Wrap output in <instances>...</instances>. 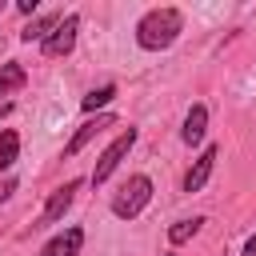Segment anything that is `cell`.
<instances>
[{
    "label": "cell",
    "mask_w": 256,
    "mask_h": 256,
    "mask_svg": "<svg viewBox=\"0 0 256 256\" xmlns=\"http://www.w3.org/2000/svg\"><path fill=\"white\" fill-rule=\"evenodd\" d=\"M180 32H184L180 8H152V12H144L140 24H136V44H140L144 52H164V48L176 44Z\"/></svg>",
    "instance_id": "cell-1"
},
{
    "label": "cell",
    "mask_w": 256,
    "mask_h": 256,
    "mask_svg": "<svg viewBox=\"0 0 256 256\" xmlns=\"http://www.w3.org/2000/svg\"><path fill=\"white\" fill-rule=\"evenodd\" d=\"M148 200H152V180H148V176H128V184L112 196V216L136 220V216L148 208Z\"/></svg>",
    "instance_id": "cell-2"
},
{
    "label": "cell",
    "mask_w": 256,
    "mask_h": 256,
    "mask_svg": "<svg viewBox=\"0 0 256 256\" xmlns=\"http://www.w3.org/2000/svg\"><path fill=\"white\" fill-rule=\"evenodd\" d=\"M76 32H80V16L76 12H68V16H60V24L40 40V52L48 56V60H60V56H68L72 48H76Z\"/></svg>",
    "instance_id": "cell-3"
},
{
    "label": "cell",
    "mask_w": 256,
    "mask_h": 256,
    "mask_svg": "<svg viewBox=\"0 0 256 256\" xmlns=\"http://www.w3.org/2000/svg\"><path fill=\"white\" fill-rule=\"evenodd\" d=\"M132 144H136V128H124V132H120V136L100 152V160H96V168H92V184H104V180L120 168V160L128 156V148H132Z\"/></svg>",
    "instance_id": "cell-4"
},
{
    "label": "cell",
    "mask_w": 256,
    "mask_h": 256,
    "mask_svg": "<svg viewBox=\"0 0 256 256\" xmlns=\"http://www.w3.org/2000/svg\"><path fill=\"white\" fill-rule=\"evenodd\" d=\"M76 192H80V180H64V184H60V188L48 196V204H44V212H40V228H48V224H60V216L72 208Z\"/></svg>",
    "instance_id": "cell-5"
},
{
    "label": "cell",
    "mask_w": 256,
    "mask_h": 256,
    "mask_svg": "<svg viewBox=\"0 0 256 256\" xmlns=\"http://www.w3.org/2000/svg\"><path fill=\"white\" fill-rule=\"evenodd\" d=\"M104 128H116V116H112V112H96V116H88V120H84V124L76 128V136L68 140L64 156H76V152H80L84 144H92V140H96V136H100Z\"/></svg>",
    "instance_id": "cell-6"
},
{
    "label": "cell",
    "mask_w": 256,
    "mask_h": 256,
    "mask_svg": "<svg viewBox=\"0 0 256 256\" xmlns=\"http://www.w3.org/2000/svg\"><path fill=\"white\" fill-rule=\"evenodd\" d=\"M216 156H220L216 144H208V148L196 156V164H192L188 176H184V192H200V188L208 184V176H212V168H216Z\"/></svg>",
    "instance_id": "cell-7"
},
{
    "label": "cell",
    "mask_w": 256,
    "mask_h": 256,
    "mask_svg": "<svg viewBox=\"0 0 256 256\" xmlns=\"http://www.w3.org/2000/svg\"><path fill=\"white\" fill-rule=\"evenodd\" d=\"M80 244H84V228H64L40 248V256H80Z\"/></svg>",
    "instance_id": "cell-8"
},
{
    "label": "cell",
    "mask_w": 256,
    "mask_h": 256,
    "mask_svg": "<svg viewBox=\"0 0 256 256\" xmlns=\"http://www.w3.org/2000/svg\"><path fill=\"white\" fill-rule=\"evenodd\" d=\"M204 132H208V108H204V104H192V108H188V116H184L180 140H184V144H200V140H204Z\"/></svg>",
    "instance_id": "cell-9"
},
{
    "label": "cell",
    "mask_w": 256,
    "mask_h": 256,
    "mask_svg": "<svg viewBox=\"0 0 256 256\" xmlns=\"http://www.w3.org/2000/svg\"><path fill=\"white\" fill-rule=\"evenodd\" d=\"M60 24V12H48V16H36V20H28L24 24V32H20V40L24 44H32V40H44L52 28Z\"/></svg>",
    "instance_id": "cell-10"
},
{
    "label": "cell",
    "mask_w": 256,
    "mask_h": 256,
    "mask_svg": "<svg viewBox=\"0 0 256 256\" xmlns=\"http://www.w3.org/2000/svg\"><path fill=\"white\" fill-rule=\"evenodd\" d=\"M20 156V132L16 128H0V172H8Z\"/></svg>",
    "instance_id": "cell-11"
},
{
    "label": "cell",
    "mask_w": 256,
    "mask_h": 256,
    "mask_svg": "<svg viewBox=\"0 0 256 256\" xmlns=\"http://www.w3.org/2000/svg\"><path fill=\"white\" fill-rule=\"evenodd\" d=\"M24 80H28L24 64H16V60L0 64V96H8V92H16V88H24Z\"/></svg>",
    "instance_id": "cell-12"
},
{
    "label": "cell",
    "mask_w": 256,
    "mask_h": 256,
    "mask_svg": "<svg viewBox=\"0 0 256 256\" xmlns=\"http://www.w3.org/2000/svg\"><path fill=\"white\" fill-rule=\"evenodd\" d=\"M112 100H116V84H100V88H92V92L80 100V108H84L88 116H96V112H100L104 104H112Z\"/></svg>",
    "instance_id": "cell-13"
},
{
    "label": "cell",
    "mask_w": 256,
    "mask_h": 256,
    "mask_svg": "<svg viewBox=\"0 0 256 256\" xmlns=\"http://www.w3.org/2000/svg\"><path fill=\"white\" fill-rule=\"evenodd\" d=\"M200 224H204V216H192V220H176V224L168 228V240H172V244H184V240H192V236L200 232Z\"/></svg>",
    "instance_id": "cell-14"
},
{
    "label": "cell",
    "mask_w": 256,
    "mask_h": 256,
    "mask_svg": "<svg viewBox=\"0 0 256 256\" xmlns=\"http://www.w3.org/2000/svg\"><path fill=\"white\" fill-rule=\"evenodd\" d=\"M12 192H16V180H0V204H4Z\"/></svg>",
    "instance_id": "cell-15"
},
{
    "label": "cell",
    "mask_w": 256,
    "mask_h": 256,
    "mask_svg": "<svg viewBox=\"0 0 256 256\" xmlns=\"http://www.w3.org/2000/svg\"><path fill=\"white\" fill-rule=\"evenodd\" d=\"M16 8H20V12H24V16H36V0H20V4H16Z\"/></svg>",
    "instance_id": "cell-16"
},
{
    "label": "cell",
    "mask_w": 256,
    "mask_h": 256,
    "mask_svg": "<svg viewBox=\"0 0 256 256\" xmlns=\"http://www.w3.org/2000/svg\"><path fill=\"white\" fill-rule=\"evenodd\" d=\"M240 256H256V232L248 236V244H244V252H240Z\"/></svg>",
    "instance_id": "cell-17"
}]
</instances>
